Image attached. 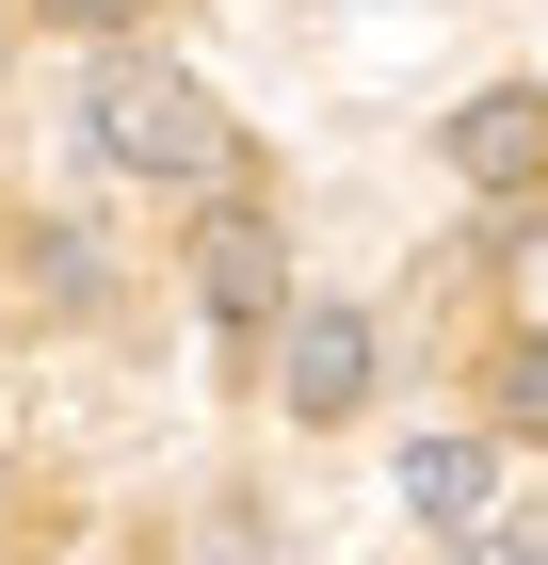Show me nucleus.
<instances>
[{
	"label": "nucleus",
	"mask_w": 548,
	"mask_h": 565,
	"mask_svg": "<svg viewBox=\"0 0 548 565\" xmlns=\"http://www.w3.org/2000/svg\"><path fill=\"white\" fill-rule=\"evenodd\" d=\"M82 146H97L114 178H226V114H211V82H178V65H146V49H97Z\"/></svg>",
	"instance_id": "nucleus-1"
},
{
	"label": "nucleus",
	"mask_w": 548,
	"mask_h": 565,
	"mask_svg": "<svg viewBox=\"0 0 548 565\" xmlns=\"http://www.w3.org/2000/svg\"><path fill=\"white\" fill-rule=\"evenodd\" d=\"M194 291H211L226 340H258V323H291V243H275L258 211H211L194 226Z\"/></svg>",
	"instance_id": "nucleus-2"
},
{
	"label": "nucleus",
	"mask_w": 548,
	"mask_h": 565,
	"mask_svg": "<svg viewBox=\"0 0 548 565\" xmlns=\"http://www.w3.org/2000/svg\"><path fill=\"white\" fill-rule=\"evenodd\" d=\"M275 388H291V420H355L372 404V323L355 307H291L275 323Z\"/></svg>",
	"instance_id": "nucleus-3"
},
{
	"label": "nucleus",
	"mask_w": 548,
	"mask_h": 565,
	"mask_svg": "<svg viewBox=\"0 0 548 565\" xmlns=\"http://www.w3.org/2000/svg\"><path fill=\"white\" fill-rule=\"evenodd\" d=\"M452 162L484 178V194H533V178H548V97H533V82H484V97L452 114Z\"/></svg>",
	"instance_id": "nucleus-4"
},
{
	"label": "nucleus",
	"mask_w": 548,
	"mask_h": 565,
	"mask_svg": "<svg viewBox=\"0 0 548 565\" xmlns=\"http://www.w3.org/2000/svg\"><path fill=\"white\" fill-rule=\"evenodd\" d=\"M404 501H420L436 533H468L484 518V436H420V452H404Z\"/></svg>",
	"instance_id": "nucleus-5"
},
{
	"label": "nucleus",
	"mask_w": 548,
	"mask_h": 565,
	"mask_svg": "<svg viewBox=\"0 0 548 565\" xmlns=\"http://www.w3.org/2000/svg\"><path fill=\"white\" fill-rule=\"evenodd\" d=\"M501 420L548 436V323H533V340H501Z\"/></svg>",
	"instance_id": "nucleus-6"
},
{
	"label": "nucleus",
	"mask_w": 548,
	"mask_h": 565,
	"mask_svg": "<svg viewBox=\"0 0 548 565\" xmlns=\"http://www.w3.org/2000/svg\"><path fill=\"white\" fill-rule=\"evenodd\" d=\"M33 275H49V307H97V243L82 226H33Z\"/></svg>",
	"instance_id": "nucleus-7"
},
{
	"label": "nucleus",
	"mask_w": 548,
	"mask_h": 565,
	"mask_svg": "<svg viewBox=\"0 0 548 565\" xmlns=\"http://www.w3.org/2000/svg\"><path fill=\"white\" fill-rule=\"evenodd\" d=\"M33 17H65V33H97V49H114L129 17H146V0H33Z\"/></svg>",
	"instance_id": "nucleus-8"
},
{
	"label": "nucleus",
	"mask_w": 548,
	"mask_h": 565,
	"mask_svg": "<svg viewBox=\"0 0 548 565\" xmlns=\"http://www.w3.org/2000/svg\"><path fill=\"white\" fill-rule=\"evenodd\" d=\"M501 565H548V533H501Z\"/></svg>",
	"instance_id": "nucleus-9"
}]
</instances>
